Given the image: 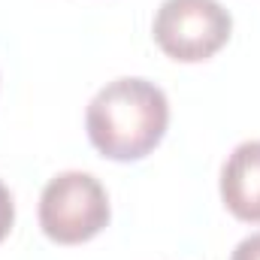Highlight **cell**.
<instances>
[{
  "mask_svg": "<svg viewBox=\"0 0 260 260\" xmlns=\"http://www.w3.org/2000/svg\"><path fill=\"white\" fill-rule=\"evenodd\" d=\"M15 227V200H12V191L0 182V242L12 233Z\"/></svg>",
  "mask_w": 260,
  "mask_h": 260,
  "instance_id": "obj_5",
  "label": "cell"
},
{
  "mask_svg": "<svg viewBox=\"0 0 260 260\" xmlns=\"http://www.w3.org/2000/svg\"><path fill=\"white\" fill-rule=\"evenodd\" d=\"M218 191L224 209L236 221L260 224V139H248L227 154Z\"/></svg>",
  "mask_w": 260,
  "mask_h": 260,
  "instance_id": "obj_4",
  "label": "cell"
},
{
  "mask_svg": "<svg viewBox=\"0 0 260 260\" xmlns=\"http://www.w3.org/2000/svg\"><path fill=\"white\" fill-rule=\"evenodd\" d=\"M170 127V100L164 88L148 79L121 76L106 82L85 109V130L97 154L106 160L148 157Z\"/></svg>",
  "mask_w": 260,
  "mask_h": 260,
  "instance_id": "obj_1",
  "label": "cell"
},
{
  "mask_svg": "<svg viewBox=\"0 0 260 260\" xmlns=\"http://www.w3.org/2000/svg\"><path fill=\"white\" fill-rule=\"evenodd\" d=\"M151 37L176 64L212 61L233 37V15L221 0H164L154 12Z\"/></svg>",
  "mask_w": 260,
  "mask_h": 260,
  "instance_id": "obj_3",
  "label": "cell"
},
{
  "mask_svg": "<svg viewBox=\"0 0 260 260\" xmlns=\"http://www.w3.org/2000/svg\"><path fill=\"white\" fill-rule=\"evenodd\" d=\"M230 260H260V233L245 236V239H242V242L233 248Z\"/></svg>",
  "mask_w": 260,
  "mask_h": 260,
  "instance_id": "obj_6",
  "label": "cell"
},
{
  "mask_svg": "<svg viewBox=\"0 0 260 260\" xmlns=\"http://www.w3.org/2000/svg\"><path fill=\"white\" fill-rule=\"evenodd\" d=\"M40 227L55 245H85L97 239L112 218L109 194L97 176L82 170H67L49 179L40 194Z\"/></svg>",
  "mask_w": 260,
  "mask_h": 260,
  "instance_id": "obj_2",
  "label": "cell"
}]
</instances>
